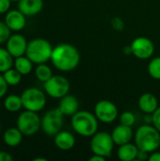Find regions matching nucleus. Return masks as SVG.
<instances>
[{"label":"nucleus","instance_id":"nucleus-14","mask_svg":"<svg viewBox=\"0 0 160 161\" xmlns=\"http://www.w3.org/2000/svg\"><path fill=\"white\" fill-rule=\"evenodd\" d=\"M111 137L116 145L121 146L123 144L128 143L131 142L133 138L132 126H128V125H124L121 124L112 130Z\"/></svg>","mask_w":160,"mask_h":161},{"label":"nucleus","instance_id":"nucleus-17","mask_svg":"<svg viewBox=\"0 0 160 161\" xmlns=\"http://www.w3.org/2000/svg\"><path fill=\"white\" fill-rule=\"evenodd\" d=\"M17 6L25 16H34L42 10L43 0H20Z\"/></svg>","mask_w":160,"mask_h":161},{"label":"nucleus","instance_id":"nucleus-15","mask_svg":"<svg viewBox=\"0 0 160 161\" xmlns=\"http://www.w3.org/2000/svg\"><path fill=\"white\" fill-rule=\"evenodd\" d=\"M58 108L63 113L64 116H73L78 111L79 103L75 96L68 93L59 99Z\"/></svg>","mask_w":160,"mask_h":161},{"label":"nucleus","instance_id":"nucleus-32","mask_svg":"<svg viewBox=\"0 0 160 161\" xmlns=\"http://www.w3.org/2000/svg\"><path fill=\"white\" fill-rule=\"evenodd\" d=\"M112 25L117 30H122L124 28V23L120 18H114L112 20Z\"/></svg>","mask_w":160,"mask_h":161},{"label":"nucleus","instance_id":"nucleus-5","mask_svg":"<svg viewBox=\"0 0 160 161\" xmlns=\"http://www.w3.org/2000/svg\"><path fill=\"white\" fill-rule=\"evenodd\" d=\"M16 126L24 136H33L41 128V119L38 112L25 109L17 117Z\"/></svg>","mask_w":160,"mask_h":161},{"label":"nucleus","instance_id":"nucleus-27","mask_svg":"<svg viewBox=\"0 0 160 161\" xmlns=\"http://www.w3.org/2000/svg\"><path fill=\"white\" fill-rule=\"evenodd\" d=\"M120 122L122 125L132 126V125H134V124L136 122L135 114L131 111H124L120 115Z\"/></svg>","mask_w":160,"mask_h":161},{"label":"nucleus","instance_id":"nucleus-12","mask_svg":"<svg viewBox=\"0 0 160 161\" xmlns=\"http://www.w3.org/2000/svg\"><path fill=\"white\" fill-rule=\"evenodd\" d=\"M26 39L19 33L11 34L8 41L6 42V48L10 53V55L15 58L25 55L27 48Z\"/></svg>","mask_w":160,"mask_h":161},{"label":"nucleus","instance_id":"nucleus-8","mask_svg":"<svg viewBox=\"0 0 160 161\" xmlns=\"http://www.w3.org/2000/svg\"><path fill=\"white\" fill-rule=\"evenodd\" d=\"M45 93L55 99H60L70 92V82L62 75H52L46 82L43 83Z\"/></svg>","mask_w":160,"mask_h":161},{"label":"nucleus","instance_id":"nucleus-4","mask_svg":"<svg viewBox=\"0 0 160 161\" xmlns=\"http://www.w3.org/2000/svg\"><path fill=\"white\" fill-rule=\"evenodd\" d=\"M53 48L54 47L47 40L35 38L28 42L25 56L36 65L46 63L51 59Z\"/></svg>","mask_w":160,"mask_h":161},{"label":"nucleus","instance_id":"nucleus-7","mask_svg":"<svg viewBox=\"0 0 160 161\" xmlns=\"http://www.w3.org/2000/svg\"><path fill=\"white\" fill-rule=\"evenodd\" d=\"M114 142L111 137V134H108L104 131L96 132L91 141V149L93 154L102 156L104 158H108L111 156Z\"/></svg>","mask_w":160,"mask_h":161},{"label":"nucleus","instance_id":"nucleus-20","mask_svg":"<svg viewBox=\"0 0 160 161\" xmlns=\"http://www.w3.org/2000/svg\"><path fill=\"white\" fill-rule=\"evenodd\" d=\"M139 152H140V149L138 148L136 143L133 144V143L128 142L119 147L117 156L120 160L133 161L137 159Z\"/></svg>","mask_w":160,"mask_h":161},{"label":"nucleus","instance_id":"nucleus-21","mask_svg":"<svg viewBox=\"0 0 160 161\" xmlns=\"http://www.w3.org/2000/svg\"><path fill=\"white\" fill-rule=\"evenodd\" d=\"M33 62L25 56H21L14 58L13 68L16 69L22 75H29L33 70Z\"/></svg>","mask_w":160,"mask_h":161},{"label":"nucleus","instance_id":"nucleus-24","mask_svg":"<svg viewBox=\"0 0 160 161\" xmlns=\"http://www.w3.org/2000/svg\"><path fill=\"white\" fill-rule=\"evenodd\" d=\"M34 72H35V75H36L37 79L42 83L46 82L53 75L52 69L45 63L37 64Z\"/></svg>","mask_w":160,"mask_h":161},{"label":"nucleus","instance_id":"nucleus-35","mask_svg":"<svg viewBox=\"0 0 160 161\" xmlns=\"http://www.w3.org/2000/svg\"><path fill=\"white\" fill-rule=\"evenodd\" d=\"M105 159H106V158L99 156V155H95V154H93V156L89 158L90 161H104Z\"/></svg>","mask_w":160,"mask_h":161},{"label":"nucleus","instance_id":"nucleus-36","mask_svg":"<svg viewBox=\"0 0 160 161\" xmlns=\"http://www.w3.org/2000/svg\"><path fill=\"white\" fill-rule=\"evenodd\" d=\"M124 52L126 54V55H129V54H132V50H131V46H125L124 48Z\"/></svg>","mask_w":160,"mask_h":161},{"label":"nucleus","instance_id":"nucleus-2","mask_svg":"<svg viewBox=\"0 0 160 161\" xmlns=\"http://www.w3.org/2000/svg\"><path fill=\"white\" fill-rule=\"evenodd\" d=\"M135 143L140 150L153 153L159 148L160 132L150 125H141L135 134Z\"/></svg>","mask_w":160,"mask_h":161},{"label":"nucleus","instance_id":"nucleus-3","mask_svg":"<svg viewBox=\"0 0 160 161\" xmlns=\"http://www.w3.org/2000/svg\"><path fill=\"white\" fill-rule=\"evenodd\" d=\"M73 129L82 137H92L98 131V119L95 114L86 110L77 111L72 116Z\"/></svg>","mask_w":160,"mask_h":161},{"label":"nucleus","instance_id":"nucleus-31","mask_svg":"<svg viewBox=\"0 0 160 161\" xmlns=\"http://www.w3.org/2000/svg\"><path fill=\"white\" fill-rule=\"evenodd\" d=\"M11 1L10 0H0V14H6L10 10Z\"/></svg>","mask_w":160,"mask_h":161},{"label":"nucleus","instance_id":"nucleus-26","mask_svg":"<svg viewBox=\"0 0 160 161\" xmlns=\"http://www.w3.org/2000/svg\"><path fill=\"white\" fill-rule=\"evenodd\" d=\"M148 73L153 78L157 80H160V57L153 58L149 62Z\"/></svg>","mask_w":160,"mask_h":161},{"label":"nucleus","instance_id":"nucleus-29","mask_svg":"<svg viewBox=\"0 0 160 161\" xmlns=\"http://www.w3.org/2000/svg\"><path fill=\"white\" fill-rule=\"evenodd\" d=\"M9 86L8 85V83L6 82L3 75H1L0 73V99H2L3 97H5L7 92H8V88Z\"/></svg>","mask_w":160,"mask_h":161},{"label":"nucleus","instance_id":"nucleus-28","mask_svg":"<svg viewBox=\"0 0 160 161\" xmlns=\"http://www.w3.org/2000/svg\"><path fill=\"white\" fill-rule=\"evenodd\" d=\"M11 30L6 25L5 21H0V44L6 43L9 36L11 35Z\"/></svg>","mask_w":160,"mask_h":161},{"label":"nucleus","instance_id":"nucleus-33","mask_svg":"<svg viewBox=\"0 0 160 161\" xmlns=\"http://www.w3.org/2000/svg\"><path fill=\"white\" fill-rule=\"evenodd\" d=\"M13 158L12 156L6 152V151H0V161H12Z\"/></svg>","mask_w":160,"mask_h":161},{"label":"nucleus","instance_id":"nucleus-38","mask_svg":"<svg viewBox=\"0 0 160 161\" xmlns=\"http://www.w3.org/2000/svg\"><path fill=\"white\" fill-rule=\"evenodd\" d=\"M11 2H18V1H20V0H10Z\"/></svg>","mask_w":160,"mask_h":161},{"label":"nucleus","instance_id":"nucleus-16","mask_svg":"<svg viewBox=\"0 0 160 161\" xmlns=\"http://www.w3.org/2000/svg\"><path fill=\"white\" fill-rule=\"evenodd\" d=\"M54 143L59 150L68 151L75 145V138L71 132L60 130L54 136Z\"/></svg>","mask_w":160,"mask_h":161},{"label":"nucleus","instance_id":"nucleus-19","mask_svg":"<svg viewBox=\"0 0 160 161\" xmlns=\"http://www.w3.org/2000/svg\"><path fill=\"white\" fill-rule=\"evenodd\" d=\"M24 134L18 127H9L5 130L3 134V142L8 147H17L23 142Z\"/></svg>","mask_w":160,"mask_h":161},{"label":"nucleus","instance_id":"nucleus-25","mask_svg":"<svg viewBox=\"0 0 160 161\" xmlns=\"http://www.w3.org/2000/svg\"><path fill=\"white\" fill-rule=\"evenodd\" d=\"M2 75H3V76H4V78H5V80H6V82L8 83V86H12V87L17 86L22 81V76L23 75L16 69H14L13 67L7 70Z\"/></svg>","mask_w":160,"mask_h":161},{"label":"nucleus","instance_id":"nucleus-18","mask_svg":"<svg viewBox=\"0 0 160 161\" xmlns=\"http://www.w3.org/2000/svg\"><path fill=\"white\" fill-rule=\"evenodd\" d=\"M139 108L146 114H153L158 108L157 98L150 92L143 93L139 99Z\"/></svg>","mask_w":160,"mask_h":161},{"label":"nucleus","instance_id":"nucleus-34","mask_svg":"<svg viewBox=\"0 0 160 161\" xmlns=\"http://www.w3.org/2000/svg\"><path fill=\"white\" fill-rule=\"evenodd\" d=\"M149 161H160V152H153L149 156Z\"/></svg>","mask_w":160,"mask_h":161},{"label":"nucleus","instance_id":"nucleus-23","mask_svg":"<svg viewBox=\"0 0 160 161\" xmlns=\"http://www.w3.org/2000/svg\"><path fill=\"white\" fill-rule=\"evenodd\" d=\"M14 58L7 50V48L0 47V73L3 74L7 70L13 67Z\"/></svg>","mask_w":160,"mask_h":161},{"label":"nucleus","instance_id":"nucleus-39","mask_svg":"<svg viewBox=\"0 0 160 161\" xmlns=\"http://www.w3.org/2000/svg\"><path fill=\"white\" fill-rule=\"evenodd\" d=\"M1 130H2V126H1V123H0V133H1Z\"/></svg>","mask_w":160,"mask_h":161},{"label":"nucleus","instance_id":"nucleus-1","mask_svg":"<svg viewBox=\"0 0 160 161\" xmlns=\"http://www.w3.org/2000/svg\"><path fill=\"white\" fill-rule=\"evenodd\" d=\"M51 62L61 72L74 70L80 62V54L77 48L70 43H60L53 48Z\"/></svg>","mask_w":160,"mask_h":161},{"label":"nucleus","instance_id":"nucleus-22","mask_svg":"<svg viewBox=\"0 0 160 161\" xmlns=\"http://www.w3.org/2000/svg\"><path fill=\"white\" fill-rule=\"evenodd\" d=\"M3 105L5 109L8 112L15 113L20 111L23 108V102H22L21 95H17V94L7 95L4 99Z\"/></svg>","mask_w":160,"mask_h":161},{"label":"nucleus","instance_id":"nucleus-30","mask_svg":"<svg viewBox=\"0 0 160 161\" xmlns=\"http://www.w3.org/2000/svg\"><path fill=\"white\" fill-rule=\"evenodd\" d=\"M152 123L154 126L160 132V107L157 108V110L152 114Z\"/></svg>","mask_w":160,"mask_h":161},{"label":"nucleus","instance_id":"nucleus-10","mask_svg":"<svg viewBox=\"0 0 160 161\" xmlns=\"http://www.w3.org/2000/svg\"><path fill=\"white\" fill-rule=\"evenodd\" d=\"M94 114L98 121L110 124L118 117V108L114 103L109 100H101L94 107Z\"/></svg>","mask_w":160,"mask_h":161},{"label":"nucleus","instance_id":"nucleus-37","mask_svg":"<svg viewBox=\"0 0 160 161\" xmlns=\"http://www.w3.org/2000/svg\"><path fill=\"white\" fill-rule=\"evenodd\" d=\"M33 161H47L46 158H34Z\"/></svg>","mask_w":160,"mask_h":161},{"label":"nucleus","instance_id":"nucleus-11","mask_svg":"<svg viewBox=\"0 0 160 161\" xmlns=\"http://www.w3.org/2000/svg\"><path fill=\"white\" fill-rule=\"evenodd\" d=\"M132 55L140 59L150 58L155 52L153 42L146 37H138L133 40L130 44Z\"/></svg>","mask_w":160,"mask_h":161},{"label":"nucleus","instance_id":"nucleus-13","mask_svg":"<svg viewBox=\"0 0 160 161\" xmlns=\"http://www.w3.org/2000/svg\"><path fill=\"white\" fill-rule=\"evenodd\" d=\"M5 23L13 32L23 30L26 25V16L19 9H10L5 15Z\"/></svg>","mask_w":160,"mask_h":161},{"label":"nucleus","instance_id":"nucleus-9","mask_svg":"<svg viewBox=\"0 0 160 161\" xmlns=\"http://www.w3.org/2000/svg\"><path fill=\"white\" fill-rule=\"evenodd\" d=\"M63 113L58 108H53L45 112L41 118V129L48 136L58 134L63 125Z\"/></svg>","mask_w":160,"mask_h":161},{"label":"nucleus","instance_id":"nucleus-6","mask_svg":"<svg viewBox=\"0 0 160 161\" xmlns=\"http://www.w3.org/2000/svg\"><path fill=\"white\" fill-rule=\"evenodd\" d=\"M23 108L34 112L42 110L46 105L45 93L38 88H27L21 93Z\"/></svg>","mask_w":160,"mask_h":161}]
</instances>
